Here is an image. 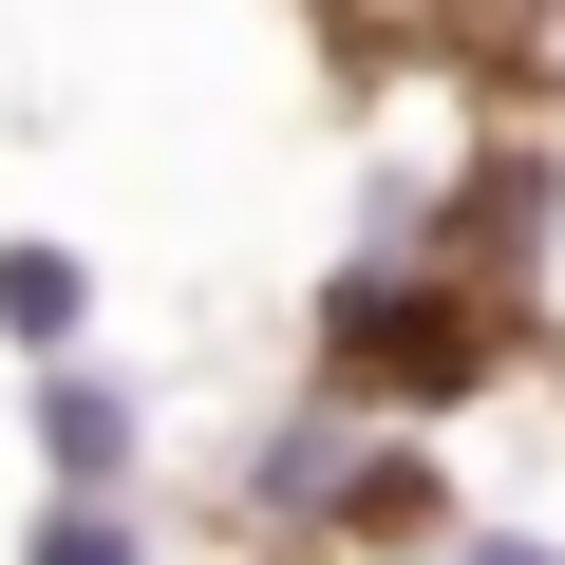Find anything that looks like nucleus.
Returning a JSON list of instances; mask_svg holds the SVG:
<instances>
[{
  "instance_id": "obj_1",
  "label": "nucleus",
  "mask_w": 565,
  "mask_h": 565,
  "mask_svg": "<svg viewBox=\"0 0 565 565\" xmlns=\"http://www.w3.org/2000/svg\"><path fill=\"white\" fill-rule=\"evenodd\" d=\"M471 490H452V452H434V415H377L359 377H282L245 434H226V471H207V527L226 546H340V565H434V527H452Z\"/></svg>"
},
{
  "instance_id": "obj_2",
  "label": "nucleus",
  "mask_w": 565,
  "mask_h": 565,
  "mask_svg": "<svg viewBox=\"0 0 565 565\" xmlns=\"http://www.w3.org/2000/svg\"><path fill=\"white\" fill-rule=\"evenodd\" d=\"M509 340H527V302H490L452 245H377V226H340V264L302 282V359L359 377L377 415H471V396L509 377Z\"/></svg>"
},
{
  "instance_id": "obj_3",
  "label": "nucleus",
  "mask_w": 565,
  "mask_h": 565,
  "mask_svg": "<svg viewBox=\"0 0 565 565\" xmlns=\"http://www.w3.org/2000/svg\"><path fill=\"white\" fill-rule=\"evenodd\" d=\"M20 434H39V471H57V490H151V452H170L151 377H114L95 340H57V359L20 377Z\"/></svg>"
},
{
  "instance_id": "obj_4",
  "label": "nucleus",
  "mask_w": 565,
  "mask_h": 565,
  "mask_svg": "<svg viewBox=\"0 0 565 565\" xmlns=\"http://www.w3.org/2000/svg\"><path fill=\"white\" fill-rule=\"evenodd\" d=\"M20 565H170V527H151V490H57V471H39Z\"/></svg>"
},
{
  "instance_id": "obj_5",
  "label": "nucleus",
  "mask_w": 565,
  "mask_h": 565,
  "mask_svg": "<svg viewBox=\"0 0 565 565\" xmlns=\"http://www.w3.org/2000/svg\"><path fill=\"white\" fill-rule=\"evenodd\" d=\"M0 340H20V359L95 340V264H76V245H39V226H0Z\"/></svg>"
},
{
  "instance_id": "obj_6",
  "label": "nucleus",
  "mask_w": 565,
  "mask_h": 565,
  "mask_svg": "<svg viewBox=\"0 0 565 565\" xmlns=\"http://www.w3.org/2000/svg\"><path fill=\"white\" fill-rule=\"evenodd\" d=\"M434 565H565V527H546V509H452Z\"/></svg>"
},
{
  "instance_id": "obj_7",
  "label": "nucleus",
  "mask_w": 565,
  "mask_h": 565,
  "mask_svg": "<svg viewBox=\"0 0 565 565\" xmlns=\"http://www.w3.org/2000/svg\"><path fill=\"white\" fill-rule=\"evenodd\" d=\"M509 57H527V95L565 114V0H527V20H509Z\"/></svg>"
},
{
  "instance_id": "obj_8",
  "label": "nucleus",
  "mask_w": 565,
  "mask_h": 565,
  "mask_svg": "<svg viewBox=\"0 0 565 565\" xmlns=\"http://www.w3.org/2000/svg\"><path fill=\"white\" fill-rule=\"evenodd\" d=\"M226 565H340V546H226Z\"/></svg>"
}]
</instances>
